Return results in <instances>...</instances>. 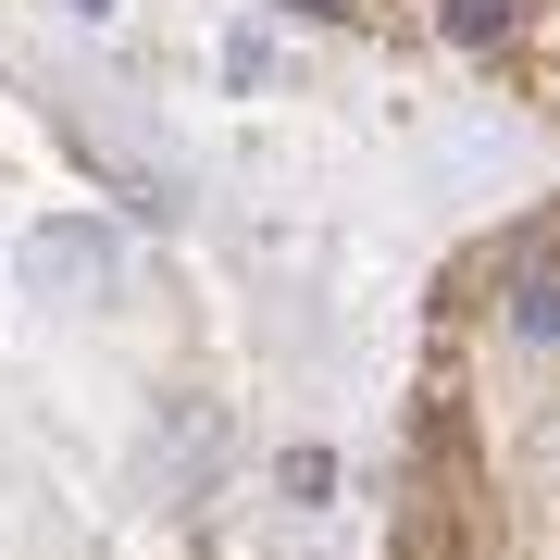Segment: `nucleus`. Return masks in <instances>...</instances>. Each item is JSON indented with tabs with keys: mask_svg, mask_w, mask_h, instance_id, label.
<instances>
[{
	"mask_svg": "<svg viewBox=\"0 0 560 560\" xmlns=\"http://www.w3.org/2000/svg\"><path fill=\"white\" fill-rule=\"evenodd\" d=\"M101 261H113L101 224H50V237H38V287H50V300H62V287H101Z\"/></svg>",
	"mask_w": 560,
	"mask_h": 560,
	"instance_id": "obj_1",
	"label": "nucleus"
},
{
	"mask_svg": "<svg viewBox=\"0 0 560 560\" xmlns=\"http://www.w3.org/2000/svg\"><path fill=\"white\" fill-rule=\"evenodd\" d=\"M511 337L523 349H560V275H523L511 287Z\"/></svg>",
	"mask_w": 560,
	"mask_h": 560,
	"instance_id": "obj_2",
	"label": "nucleus"
},
{
	"mask_svg": "<svg viewBox=\"0 0 560 560\" xmlns=\"http://www.w3.org/2000/svg\"><path fill=\"white\" fill-rule=\"evenodd\" d=\"M448 38L460 50H499L511 38V0H448Z\"/></svg>",
	"mask_w": 560,
	"mask_h": 560,
	"instance_id": "obj_3",
	"label": "nucleus"
},
{
	"mask_svg": "<svg viewBox=\"0 0 560 560\" xmlns=\"http://www.w3.org/2000/svg\"><path fill=\"white\" fill-rule=\"evenodd\" d=\"M75 13H113V0H75Z\"/></svg>",
	"mask_w": 560,
	"mask_h": 560,
	"instance_id": "obj_4",
	"label": "nucleus"
},
{
	"mask_svg": "<svg viewBox=\"0 0 560 560\" xmlns=\"http://www.w3.org/2000/svg\"><path fill=\"white\" fill-rule=\"evenodd\" d=\"M312 13H337V0H312Z\"/></svg>",
	"mask_w": 560,
	"mask_h": 560,
	"instance_id": "obj_5",
	"label": "nucleus"
}]
</instances>
